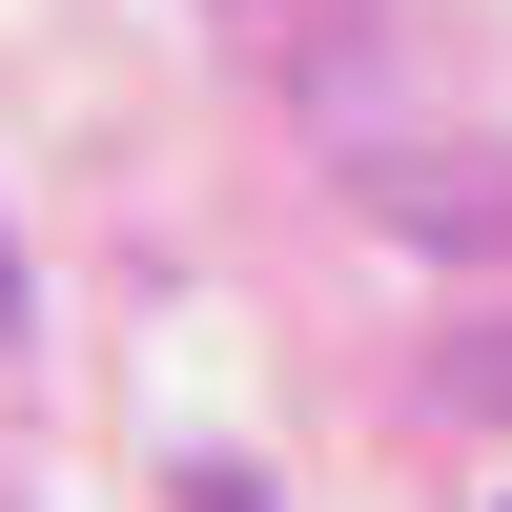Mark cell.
I'll use <instances>...</instances> for the list:
<instances>
[{"instance_id":"cell-2","label":"cell","mask_w":512,"mask_h":512,"mask_svg":"<svg viewBox=\"0 0 512 512\" xmlns=\"http://www.w3.org/2000/svg\"><path fill=\"white\" fill-rule=\"evenodd\" d=\"M451 410H512V308L472 328V349H451Z\"/></svg>"},{"instance_id":"cell-1","label":"cell","mask_w":512,"mask_h":512,"mask_svg":"<svg viewBox=\"0 0 512 512\" xmlns=\"http://www.w3.org/2000/svg\"><path fill=\"white\" fill-rule=\"evenodd\" d=\"M349 205H390V226H431V246H512V164H390V185H349Z\"/></svg>"},{"instance_id":"cell-4","label":"cell","mask_w":512,"mask_h":512,"mask_svg":"<svg viewBox=\"0 0 512 512\" xmlns=\"http://www.w3.org/2000/svg\"><path fill=\"white\" fill-rule=\"evenodd\" d=\"M0 349H21V246H0Z\"/></svg>"},{"instance_id":"cell-3","label":"cell","mask_w":512,"mask_h":512,"mask_svg":"<svg viewBox=\"0 0 512 512\" xmlns=\"http://www.w3.org/2000/svg\"><path fill=\"white\" fill-rule=\"evenodd\" d=\"M185 512H267V472H185Z\"/></svg>"}]
</instances>
